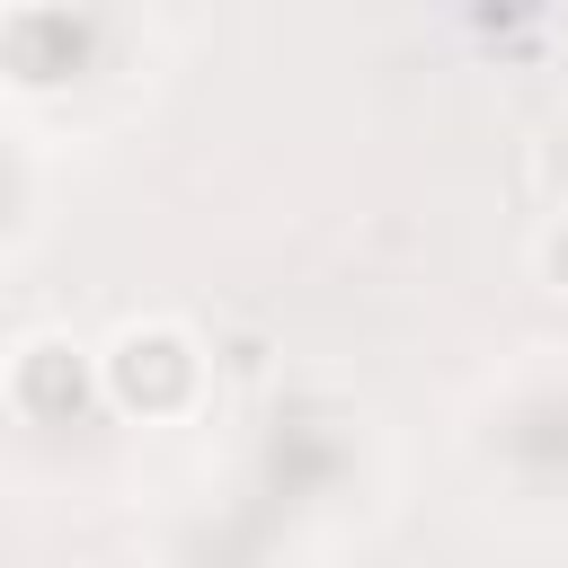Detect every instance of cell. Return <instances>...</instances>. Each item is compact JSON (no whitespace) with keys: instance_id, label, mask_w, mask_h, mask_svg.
I'll return each mask as SVG.
<instances>
[{"instance_id":"1","label":"cell","mask_w":568,"mask_h":568,"mask_svg":"<svg viewBox=\"0 0 568 568\" xmlns=\"http://www.w3.org/2000/svg\"><path fill=\"white\" fill-rule=\"evenodd\" d=\"M98 390L124 417H142V426L186 417L204 399V346H195V328H178V320H124L98 346Z\"/></svg>"},{"instance_id":"2","label":"cell","mask_w":568,"mask_h":568,"mask_svg":"<svg viewBox=\"0 0 568 568\" xmlns=\"http://www.w3.org/2000/svg\"><path fill=\"white\" fill-rule=\"evenodd\" d=\"M18 408H36V417H62V408H80V390H89V364H80V346H62V337H36L27 355H18Z\"/></svg>"},{"instance_id":"3","label":"cell","mask_w":568,"mask_h":568,"mask_svg":"<svg viewBox=\"0 0 568 568\" xmlns=\"http://www.w3.org/2000/svg\"><path fill=\"white\" fill-rule=\"evenodd\" d=\"M532 284H541L550 302H568V204H550V222H541V240H532Z\"/></svg>"},{"instance_id":"4","label":"cell","mask_w":568,"mask_h":568,"mask_svg":"<svg viewBox=\"0 0 568 568\" xmlns=\"http://www.w3.org/2000/svg\"><path fill=\"white\" fill-rule=\"evenodd\" d=\"M532 186H541L550 204H568V115L541 124V142H532Z\"/></svg>"}]
</instances>
